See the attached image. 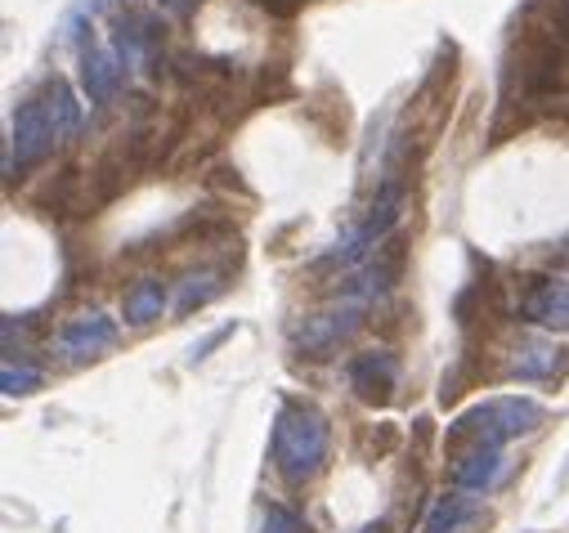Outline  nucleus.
Wrapping results in <instances>:
<instances>
[{"mask_svg": "<svg viewBox=\"0 0 569 533\" xmlns=\"http://www.w3.org/2000/svg\"><path fill=\"white\" fill-rule=\"evenodd\" d=\"M162 310H167V288H162V279H139V283H130L126 296H121V314H126L130 328L158 323Z\"/></svg>", "mask_w": 569, "mask_h": 533, "instance_id": "9b49d317", "label": "nucleus"}, {"mask_svg": "<svg viewBox=\"0 0 569 533\" xmlns=\"http://www.w3.org/2000/svg\"><path fill=\"white\" fill-rule=\"evenodd\" d=\"M126 59L117 54V46H94V50H86L81 54V90H86V99L90 103H112L117 94H121V86H126Z\"/></svg>", "mask_w": 569, "mask_h": 533, "instance_id": "6e6552de", "label": "nucleus"}, {"mask_svg": "<svg viewBox=\"0 0 569 533\" xmlns=\"http://www.w3.org/2000/svg\"><path fill=\"white\" fill-rule=\"evenodd\" d=\"M139 167V153L130 149V140H121V144H112L99 162H94V171H90V202H112V198H121L126 193V184H130V171Z\"/></svg>", "mask_w": 569, "mask_h": 533, "instance_id": "1a4fd4ad", "label": "nucleus"}, {"mask_svg": "<svg viewBox=\"0 0 569 533\" xmlns=\"http://www.w3.org/2000/svg\"><path fill=\"white\" fill-rule=\"evenodd\" d=\"M162 6H167V10H184V6H189V0H162Z\"/></svg>", "mask_w": 569, "mask_h": 533, "instance_id": "412c9836", "label": "nucleus"}, {"mask_svg": "<svg viewBox=\"0 0 569 533\" xmlns=\"http://www.w3.org/2000/svg\"><path fill=\"white\" fill-rule=\"evenodd\" d=\"M0 385H6V394L14 399V394H32L37 385H41V372L37 368H23V363H6V372H0Z\"/></svg>", "mask_w": 569, "mask_h": 533, "instance_id": "f3484780", "label": "nucleus"}, {"mask_svg": "<svg viewBox=\"0 0 569 533\" xmlns=\"http://www.w3.org/2000/svg\"><path fill=\"white\" fill-rule=\"evenodd\" d=\"M502 475V449H467L453 466V484L458 489H471V493H485L493 489Z\"/></svg>", "mask_w": 569, "mask_h": 533, "instance_id": "f8f14e48", "label": "nucleus"}, {"mask_svg": "<svg viewBox=\"0 0 569 533\" xmlns=\"http://www.w3.org/2000/svg\"><path fill=\"white\" fill-rule=\"evenodd\" d=\"M359 323H363V305L359 301H337V305H328L319 314H306L292 328V345L306 359H332L359 332Z\"/></svg>", "mask_w": 569, "mask_h": 533, "instance_id": "20e7f679", "label": "nucleus"}, {"mask_svg": "<svg viewBox=\"0 0 569 533\" xmlns=\"http://www.w3.org/2000/svg\"><path fill=\"white\" fill-rule=\"evenodd\" d=\"M81 130V103L68 81H50L32 99L19 103L10 117V144H6V175L41 167L54 149H63Z\"/></svg>", "mask_w": 569, "mask_h": 533, "instance_id": "f257e3e1", "label": "nucleus"}, {"mask_svg": "<svg viewBox=\"0 0 569 533\" xmlns=\"http://www.w3.org/2000/svg\"><path fill=\"white\" fill-rule=\"evenodd\" d=\"M471 515H476V506H471L467 497L445 493V497H436V506H431V515H426L421 533H458V529H462Z\"/></svg>", "mask_w": 569, "mask_h": 533, "instance_id": "4468645a", "label": "nucleus"}, {"mask_svg": "<svg viewBox=\"0 0 569 533\" xmlns=\"http://www.w3.org/2000/svg\"><path fill=\"white\" fill-rule=\"evenodd\" d=\"M256 10H264L269 19H297L306 10V0H251Z\"/></svg>", "mask_w": 569, "mask_h": 533, "instance_id": "6ab92c4d", "label": "nucleus"}, {"mask_svg": "<svg viewBox=\"0 0 569 533\" xmlns=\"http://www.w3.org/2000/svg\"><path fill=\"white\" fill-rule=\"evenodd\" d=\"M59 354L72 359V363H86V359H99L117 345V323L103 314V310H90V314H77L63 323V332L54 336Z\"/></svg>", "mask_w": 569, "mask_h": 533, "instance_id": "423d86ee", "label": "nucleus"}, {"mask_svg": "<svg viewBox=\"0 0 569 533\" xmlns=\"http://www.w3.org/2000/svg\"><path fill=\"white\" fill-rule=\"evenodd\" d=\"M399 270H403V247H399L395 238H386V242L377 247V255H368L359 270L350 274V283H346V301L372 305L377 296L390 292V283L399 279Z\"/></svg>", "mask_w": 569, "mask_h": 533, "instance_id": "0eeeda50", "label": "nucleus"}, {"mask_svg": "<svg viewBox=\"0 0 569 533\" xmlns=\"http://www.w3.org/2000/svg\"><path fill=\"white\" fill-rule=\"evenodd\" d=\"M224 336H233V323H224V328H216V332H211V336H207L202 345H193V350H189V363H202V359H207V354H211V350H216V345H220Z\"/></svg>", "mask_w": 569, "mask_h": 533, "instance_id": "aec40b11", "label": "nucleus"}, {"mask_svg": "<svg viewBox=\"0 0 569 533\" xmlns=\"http://www.w3.org/2000/svg\"><path fill=\"white\" fill-rule=\"evenodd\" d=\"M346 381L363 404H390L395 390H399V359L390 350H363L350 359Z\"/></svg>", "mask_w": 569, "mask_h": 533, "instance_id": "39448f33", "label": "nucleus"}, {"mask_svg": "<svg viewBox=\"0 0 569 533\" xmlns=\"http://www.w3.org/2000/svg\"><path fill=\"white\" fill-rule=\"evenodd\" d=\"M542 418L547 413H542L538 399H529V394H498V399H485V404H471L453 422L449 440L453 444L471 440V449H502L507 440H520V435L538 431Z\"/></svg>", "mask_w": 569, "mask_h": 533, "instance_id": "7ed1b4c3", "label": "nucleus"}, {"mask_svg": "<svg viewBox=\"0 0 569 533\" xmlns=\"http://www.w3.org/2000/svg\"><path fill=\"white\" fill-rule=\"evenodd\" d=\"M108 6H112V0H77V6L68 10V19H63V28H59V41L72 46V41L99 19V10H108Z\"/></svg>", "mask_w": 569, "mask_h": 533, "instance_id": "dca6fc26", "label": "nucleus"}, {"mask_svg": "<svg viewBox=\"0 0 569 533\" xmlns=\"http://www.w3.org/2000/svg\"><path fill=\"white\" fill-rule=\"evenodd\" d=\"M520 314L538 328H569V279H542L520 305Z\"/></svg>", "mask_w": 569, "mask_h": 533, "instance_id": "9d476101", "label": "nucleus"}, {"mask_svg": "<svg viewBox=\"0 0 569 533\" xmlns=\"http://www.w3.org/2000/svg\"><path fill=\"white\" fill-rule=\"evenodd\" d=\"M359 533H386V524H368V529H359Z\"/></svg>", "mask_w": 569, "mask_h": 533, "instance_id": "4be33fe9", "label": "nucleus"}, {"mask_svg": "<svg viewBox=\"0 0 569 533\" xmlns=\"http://www.w3.org/2000/svg\"><path fill=\"white\" fill-rule=\"evenodd\" d=\"M328 418L310 404H282L273 418V466L282 480H310L328 457Z\"/></svg>", "mask_w": 569, "mask_h": 533, "instance_id": "f03ea898", "label": "nucleus"}, {"mask_svg": "<svg viewBox=\"0 0 569 533\" xmlns=\"http://www.w3.org/2000/svg\"><path fill=\"white\" fill-rule=\"evenodd\" d=\"M556 368H560V350L551 341H529L511 359V376H520V381H547Z\"/></svg>", "mask_w": 569, "mask_h": 533, "instance_id": "ddd939ff", "label": "nucleus"}, {"mask_svg": "<svg viewBox=\"0 0 569 533\" xmlns=\"http://www.w3.org/2000/svg\"><path fill=\"white\" fill-rule=\"evenodd\" d=\"M220 274L216 270H202V274H189L184 279V288H180V301H176V310L180 314H193V310H202L207 301H216L220 296Z\"/></svg>", "mask_w": 569, "mask_h": 533, "instance_id": "2eb2a0df", "label": "nucleus"}, {"mask_svg": "<svg viewBox=\"0 0 569 533\" xmlns=\"http://www.w3.org/2000/svg\"><path fill=\"white\" fill-rule=\"evenodd\" d=\"M260 533H310V524L292 511V506H269L264 511V529Z\"/></svg>", "mask_w": 569, "mask_h": 533, "instance_id": "a211bd4d", "label": "nucleus"}]
</instances>
